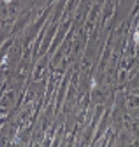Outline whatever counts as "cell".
I'll use <instances>...</instances> for the list:
<instances>
[{
    "label": "cell",
    "mask_w": 139,
    "mask_h": 147,
    "mask_svg": "<svg viewBox=\"0 0 139 147\" xmlns=\"http://www.w3.org/2000/svg\"><path fill=\"white\" fill-rule=\"evenodd\" d=\"M134 41L135 42H139V31H135V34H134Z\"/></svg>",
    "instance_id": "cell-1"
}]
</instances>
